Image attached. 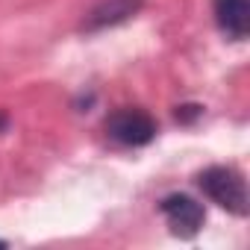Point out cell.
<instances>
[{"instance_id":"5","label":"cell","mask_w":250,"mask_h":250,"mask_svg":"<svg viewBox=\"0 0 250 250\" xmlns=\"http://www.w3.org/2000/svg\"><path fill=\"white\" fill-rule=\"evenodd\" d=\"M215 21L232 42L247 39V33H250V0H215Z\"/></svg>"},{"instance_id":"3","label":"cell","mask_w":250,"mask_h":250,"mask_svg":"<svg viewBox=\"0 0 250 250\" xmlns=\"http://www.w3.org/2000/svg\"><path fill=\"white\" fill-rule=\"evenodd\" d=\"M159 209H162V215H165L171 232L180 235V238H194V235L200 232L203 221H206L203 203H197V200L188 197V194H168V197L159 203Z\"/></svg>"},{"instance_id":"6","label":"cell","mask_w":250,"mask_h":250,"mask_svg":"<svg viewBox=\"0 0 250 250\" xmlns=\"http://www.w3.org/2000/svg\"><path fill=\"white\" fill-rule=\"evenodd\" d=\"M200 115H203V106H200V103H183V106H177V112H174V118H177L180 124H194Z\"/></svg>"},{"instance_id":"2","label":"cell","mask_w":250,"mask_h":250,"mask_svg":"<svg viewBox=\"0 0 250 250\" xmlns=\"http://www.w3.org/2000/svg\"><path fill=\"white\" fill-rule=\"evenodd\" d=\"M106 136L124 147H145L156 139L159 127H156V118L139 106H124V109H115L109 118H106Z\"/></svg>"},{"instance_id":"7","label":"cell","mask_w":250,"mask_h":250,"mask_svg":"<svg viewBox=\"0 0 250 250\" xmlns=\"http://www.w3.org/2000/svg\"><path fill=\"white\" fill-rule=\"evenodd\" d=\"M3 124H6V115H3V112H0V127H3Z\"/></svg>"},{"instance_id":"4","label":"cell","mask_w":250,"mask_h":250,"mask_svg":"<svg viewBox=\"0 0 250 250\" xmlns=\"http://www.w3.org/2000/svg\"><path fill=\"white\" fill-rule=\"evenodd\" d=\"M145 0H100V3L85 15L83 21V30L85 33H97V30H106V27H118L124 21H130L142 12Z\"/></svg>"},{"instance_id":"1","label":"cell","mask_w":250,"mask_h":250,"mask_svg":"<svg viewBox=\"0 0 250 250\" xmlns=\"http://www.w3.org/2000/svg\"><path fill=\"white\" fill-rule=\"evenodd\" d=\"M197 186L221 209H227L238 218L247 215L250 203H247V183H244L241 171H235L229 165H209L206 171L197 174Z\"/></svg>"}]
</instances>
